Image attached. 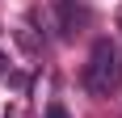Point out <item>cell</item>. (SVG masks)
Masks as SVG:
<instances>
[{"label": "cell", "instance_id": "cell-3", "mask_svg": "<svg viewBox=\"0 0 122 118\" xmlns=\"http://www.w3.org/2000/svg\"><path fill=\"white\" fill-rule=\"evenodd\" d=\"M17 47H21L25 55H38V38L30 34V30H17Z\"/></svg>", "mask_w": 122, "mask_h": 118}, {"label": "cell", "instance_id": "cell-4", "mask_svg": "<svg viewBox=\"0 0 122 118\" xmlns=\"http://www.w3.org/2000/svg\"><path fill=\"white\" fill-rule=\"evenodd\" d=\"M42 118H72V114H67V110H63V106H59V101H51V106H46V110H42Z\"/></svg>", "mask_w": 122, "mask_h": 118}, {"label": "cell", "instance_id": "cell-6", "mask_svg": "<svg viewBox=\"0 0 122 118\" xmlns=\"http://www.w3.org/2000/svg\"><path fill=\"white\" fill-rule=\"evenodd\" d=\"M118 25H122V21H118Z\"/></svg>", "mask_w": 122, "mask_h": 118}, {"label": "cell", "instance_id": "cell-2", "mask_svg": "<svg viewBox=\"0 0 122 118\" xmlns=\"http://www.w3.org/2000/svg\"><path fill=\"white\" fill-rule=\"evenodd\" d=\"M59 21H63V34H72L76 25H84V21H88V13H84V9H76L72 0H63V4H59Z\"/></svg>", "mask_w": 122, "mask_h": 118}, {"label": "cell", "instance_id": "cell-1", "mask_svg": "<svg viewBox=\"0 0 122 118\" xmlns=\"http://www.w3.org/2000/svg\"><path fill=\"white\" fill-rule=\"evenodd\" d=\"M80 84H84L93 97H110L122 84V59H118V47H114L110 38H97V42H93L88 63H84V72H80Z\"/></svg>", "mask_w": 122, "mask_h": 118}, {"label": "cell", "instance_id": "cell-5", "mask_svg": "<svg viewBox=\"0 0 122 118\" xmlns=\"http://www.w3.org/2000/svg\"><path fill=\"white\" fill-rule=\"evenodd\" d=\"M0 72H4V76H9V59H4V55H0Z\"/></svg>", "mask_w": 122, "mask_h": 118}]
</instances>
